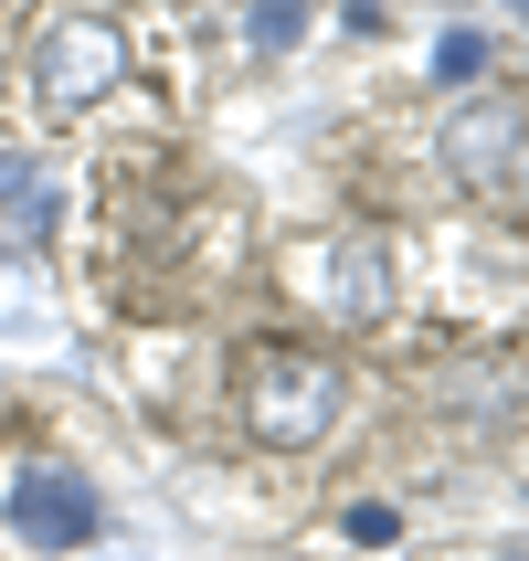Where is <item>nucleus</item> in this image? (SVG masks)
<instances>
[{
    "mask_svg": "<svg viewBox=\"0 0 529 561\" xmlns=\"http://www.w3.org/2000/svg\"><path fill=\"white\" fill-rule=\"evenodd\" d=\"M340 403H349V381H340L329 350H254L244 360V424H254V445H276V456L329 445Z\"/></svg>",
    "mask_w": 529,
    "mask_h": 561,
    "instance_id": "1",
    "label": "nucleus"
},
{
    "mask_svg": "<svg viewBox=\"0 0 529 561\" xmlns=\"http://www.w3.org/2000/svg\"><path fill=\"white\" fill-rule=\"evenodd\" d=\"M519 477H529V435H519Z\"/></svg>",
    "mask_w": 529,
    "mask_h": 561,
    "instance_id": "9",
    "label": "nucleus"
},
{
    "mask_svg": "<svg viewBox=\"0 0 529 561\" xmlns=\"http://www.w3.org/2000/svg\"><path fill=\"white\" fill-rule=\"evenodd\" d=\"M127 75V32L106 22V11H64L43 43H32V106L43 117H85V106H106Z\"/></svg>",
    "mask_w": 529,
    "mask_h": 561,
    "instance_id": "2",
    "label": "nucleus"
},
{
    "mask_svg": "<svg viewBox=\"0 0 529 561\" xmlns=\"http://www.w3.org/2000/svg\"><path fill=\"white\" fill-rule=\"evenodd\" d=\"M318 297H329V318H340V329H381V318H392V297H403L392 244H381V233H329V254H318Z\"/></svg>",
    "mask_w": 529,
    "mask_h": 561,
    "instance_id": "3",
    "label": "nucleus"
},
{
    "mask_svg": "<svg viewBox=\"0 0 529 561\" xmlns=\"http://www.w3.org/2000/svg\"><path fill=\"white\" fill-rule=\"evenodd\" d=\"M519 149H529V117L508 106V95H476V106L445 117V170H456V181H508Z\"/></svg>",
    "mask_w": 529,
    "mask_h": 561,
    "instance_id": "4",
    "label": "nucleus"
},
{
    "mask_svg": "<svg viewBox=\"0 0 529 561\" xmlns=\"http://www.w3.org/2000/svg\"><path fill=\"white\" fill-rule=\"evenodd\" d=\"M519 11H529V0H519Z\"/></svg>",
    "mask_w": 529,
    "mask_h": 561,
    "instance_id": "10",
    "label": "nucleus"
},
{
    "mask_svg": "<svg viewBox=\"0 0 529 561\" xmlns=\"http://www.w3.org/2000/svg\"><path fill=\"white\" fill-rule=\"evenodd\" d=\"M244 43H254V54H297V43H308V0H254Z\"/></svg>",
    "mask_w": 529,
    "mask_h": 561,
    "instance_id": "6",
    "label": "nucleus"
},
{
    "mask_svg": "<svg viewBox=\"0 0 529 561\" xmlns=\"http://www.w3.org/2000/svg\"><path fill=\"white\" fill-rule=\"evenodd\" d=\"M435 85H456V95L487 85V32H467V22L445 32V43H435Z\"/></svg>",
    "mask_w": 529,
    "mask_h": 561,
    "instance_id": "7",
    "label": "nucleus"
},
{
    "mask_svg": "<svg viewBox=\"0 0 529 561\" xmlns=\"http://www.w3.org/2000/svg\"><path fill=\"white\" fill-rule=\"evenodd\" d=\"M340 530H349V551H392V540H403V519H392L381 499H360V508L340 519Z\"/></svg>",
    "mask_w": 529,
    "mask_h": 561,
    "instance_id": "8",
    "label": "nucleus"
},
{
    "mask_svg": "<svg viewBox=\"0 0 529 561\" xmlns=\"http://www.w3.org/2000/svg\"><path fill=\"white\" fill-rule=\"evenodd\" d=\"M11 519H22L32 551H85L95 540V499H85V477H64V467H32L22 499H11Z\"/></svg>",
    "mask_w": 529,
    "mask_h": 561,
    "instance_id": "5",
    "label": "nucleus"
}]
</instances>
